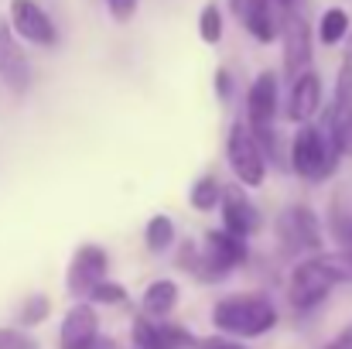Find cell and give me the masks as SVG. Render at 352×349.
Masks as SVG:
<instances>
[{"mask_svg": "<svg viewBox=\"0 0 352 349\" xmlns=\"http://www.w3.org/2000/svg\"><path fill=\"white\" fill-rule=\"evenodd\" d=\"M212 79H216V100L219 103H230V96H233V76H230V69L219 65Z\"/></svg>", "mask_w": 352, "mask_h": 349, "instance_id": "26", "label": "cell"}, {"mask_svg": "<svg viewBox=\"0 0 352 349\" xmlns=\"http://www.w3.org/2000/svg\"><path fill=\"white\" fill-rule=\"evenodd\" d=\"M107 271H110V257L100 243H82L72 260H69V271H65V288L72 298H89L93 288L100 281H107Z\"/></svg>", "mask_w": 352, "mask_h": 349, "instance_id": "7", "label": "cell"}, {"mask_svg": "<svg viewBox=\"0 0 352 349\" xmlns=\"http://www.w3.org/2000/svg\"><path fill=\"white\" fill-rule=\"evenodd\" d=\"M161 322V319H157ZM161 336H164V346L168 349H195L202 339L192 336L185 326H175V322H161Z\"/></svg>", "mask_w": 352, "mask_h": 349, "instance_id": "23", "label": "cell"}, {"mask_svg": "<svg viewBox=\"0 0 352 349\" xmlns=\"http://www.w3.org/2000/svg\"><path fill=\"white\" fill-rule=\"evenodd\" d=\"M349 253H352V233H349Z\"/></svg>", "mask_w": 352, "mask_h": 349, "instance_id": "32", "label": "cell"}, {"mask_svg": "<svg viewBox=\"0 0 352 349\" xmlns=\"http://www.w3.org/2000/svg\"><path fill=\"white\" fill-rule=\"evenodd\" d=\"M322 103H325V83L315 69H305L301 76L291 79V93H287V110L284 116L291 123H308L322 114Z\"/></svg>", "mask_w": 352, "mask_h": 349, "instance_id": "15", "label": "cell"}, {"mask_svg": "<svg viewBox=\"0 0 352 349\" xmlns=\"http://www.w3.org/2000/svg\"><path fill=\"white\" fill-rule=\"evenodd\" d=\"M0 83L17 96L31 89V62L21 48V38H17L10 17H3V14H0Z\"/></svg>", "mask_w": 352, "mask_h": 349, "instance_id": "10", "label": "cell"}, {"mask_svg": "<svg viewBox=\"0 0 352 349\" xmlns=\"http://www.w3.org/2000/svg\"><path fill=\"white\" fill-rule=\"evenodd\" d=\"M342 158L346 154L332 144V137H329V130L322 123H315V120L298 123V130L291 137V154H287V165H291V171L298 178H305V182H325V178L336 175V168H339Z\"/></svg>", "mask_w": 352, "mask_h": 349, "instance_id": "4", "label": "cell"}, {"mask_svg": "<svg viewBox=\"0 0 352 349\" xmlns=\"http://www.w3.org/2000/svg\"><path fill=\"white\" fill-rule=\"evenodd\" d=\"M126 298H130V291L120 284V281H100L96 288H93V295H89V302L93 305H126Z\"/></svg>", "mask_w": 352, "mask_h": 349, "instance_id": "22", "label": "cell"}, {"mask_svg": "<svg viewBox=\"0 0 352 349\" xmlns=\"http://www.w3.org/2000/svg\"><path fill=\"white\" fill-rule=\"evenodd\" d=\"M178 298H182V288L178 281L171 277H157L144 288V298H140V312L151 315V319H168L175 308H178Z\"/></svg>", "mask_w": 352, "mask_h": 349, "instance_id": "16", "label": "cell"}, {"mask_svg": "<svg viewBox=\"0 0 352 349\" xmlns=\"http://www.w3.org/2000/svg\"><path fill=\"white\" fill-rule=\"evenodd\" d=\"M219 202H223V182H219V178L202 175V178L192 182V189H188V206H192V209L212 213V209H219Z\"/></svg>", "mask_w": 352, "mask_h": 349, "instance_id": "19", "label": "cell"}, {"mask_svg": "<svg viewBox=\"0 0 352 349\" xmlns=\"http://www.w3.org/2000/svg\"><path fill=\"white\" fill-rule=\"evenodd\" d=\"M223 34H226V14H223V7H219L216 0H209V3L199 10V38H202L206 45H219Z\"/></svg>", "mask_w": 352, "mask_h": 349, "instance_id": "20", "label": "cell"}, {"mask_svg": "<svg viewBox=\"0 0 352 349\" xmlns=\"http://www.w3.org/2000/svg\"><path fill=\"white\" fill-rule=\"evenodd\" d=\"M195 349H243V346L233 343V339H223V332H219V336H212V339H202Z\"/></svg>", "mask_w": 352, "mask_h": 349, "instance_id": "27", "label": "cell"}, {"mask_svg": "<svg viewBox=\"0 0 352 349\" xmlns=\"http://www.w3.org/2000/svg\"><path fill=\"white\" fill-rule=\"evenodd\" d=\"M103 3H107L110 17L120 21V24H126V21L137 14V7H140V0H103Z\"/></svg>", "mask_w": 352, "mask_h": 349, "instance_id": "25", "label": "cell"}, {"mask_svg": "<svg viewBox=\"0 0 352 349\" xmlns=\"http://www.w3.org/2000/svg\"><path fill=\"white\" fill-rule=\"evenodd\" d=\"M7 17H10V24H14V31H17L21 41H28L34 48L58 45V28H55L52 14L38 0H10Z\"/></svg>", "mask_w": 352, "mask_h": 349, "instance_id": "8", "label": "cell"}, {"mask_svg": "<svg viewBox=\"0 0 352 349\" xmlns=\"http://www.w3.org/2000/svg\"><path fill=\"white\" fill-rule=\"evenodd\" d=\"M325 349H352V326L349 329H342V332H339V336H336Z\"/></svg>", "mask_w": 352, "mask_h": 349, "instance_id": "28", "label": "cell"}, {"mask_svg": "<svg viewBox=\"0 0 352 349\" xmlns=\"http://www.w3.org/2000/svg\"><path fill=\"white\" fill-rule=\"evenodd\" d=\"M230 10L239 17L243 31L253 41L274 45L280 38V17H284V10L277 7V0H230Z\"/></svg>", "mask_w": 352, "mask_h": 349, "instance_id": "11", "label": "cell"}, {"mask_svg": "<svg viewBox=\"0 0 352 349\" xmlns=\"http://www.w3.org/2000/svg\"><path fill=\"white\" fill-rule=\"evenodd\" d=\"M352 281V253H308L291 267L287 277V302L294 312H311L318 308L332 288Z\"/></svg>", "mask_w": 352, "mask_h": 349, "instance_id": "1", "label": "cell"}, {"mask_svg": "<svg viewBox=\"0 0 352 349\" xmlns=\"http://www.w3.org/2000/svg\"><path fill=\"white\" fill-rule=\"evenodd\" d=\"M349 31H352V21H349V14H346V7H329V10H322V17H318V41H322L325 48L342 45V41L349 38Z\"/></svg>", "mask_w": 352, "mask_h": 349, "instance_id": "17", "label": "cell"}, {"mask_svg": "<svg viewBox=\"0 0 352 349\" xmlns=\"http://www.w3.org/2000/svg\"><path fill=\"white\" fill-rule=\"evenodd\" d=\"M277 243L284 246V253H294V257L318 253L325 243V233H322V220L315 216V209L305 202H291L277 216Z\"/></svg>", "mask_w": 352, "mask_h": 349, "instance_id": "6", "label": "cell"}, {"mask_svg": "<svg viewBox=\"0 0 352 349\" xmlns=\"http://www.w3.org/2000/svg\"><path fill=\"white\" fill-rule=\"evenodd\" d=\"M346 55H352V31H349V38H346Z\"/></svg>", "mask_w": 352, "mask_h": 349, "instance_id": "31", "label": "cell"}, {"mask_svg": "<svg viewBox=\"0 0 352 349\" xmlns=\"http://www.w3.org/2000/svg\"><path fill=\"white\" fill-rule=\"evenodd\" d=\"M219 216H223V226L236 236H256L260 233V209L253 206V199L246 195V185H223V202H219Z\"/></svg>", "mask_w": 352, "mask_h": 349, "instance_id": "14", "label": "cell"}, {"mask_svg": "<svg viewBox=\"0 0 352 349\" xmlns=\"http://www.w3.org/2000/svg\"><path fill=\"white\" fill-rule=\"evenodd\" d=\"M175 240H178V230H175V223H171V216H151L147 223H144V246L151 250V253H168L171 246H175Z\"/></svg>", "mask_w": 352, "mask_h": 349, "instance_id": "18", "label": "cell"}, {"mask_svg": "<svg viewBox=\"0 0 352 349\" xmlns=\"http://www.w3.org/2000/svg\"><path fill=\"white\" fill-rule=\"evenodd\" d=\"M277 7H280V10H298L301 0H277Z\"/></svg>", "mask_w": 352, "mask_h": 349, "instance_id": "29", "label": "cell"}, {"mask_svg": "<svg viewBox=\"0 0 352 349\" xmlns=\"http://www.w3.org/2000/svg\"><path fill=\"white\" fill-rule=\"evenodd\" d=\"M0 349H38V339H31L21 329H10V326H0Z\"/></svg>", "mask_w": 352, "mask_h": 349, "instance_id": "24", "label": "cell"}, {"mask_svg": "<svg viewBox=\"0 0 352 349\" xmlns=\"http://www.w3.org/2000/svg\"><path fill=\"white\" fill-rule=\"evenodd\" d=\"M280 48H284V76L294 79L305 69H311V28L298 10H284L280 17Z\"/></svg>", "mask_w": 352, "mask_h": 349, "instance_id": "9", "label": "cell"}, {"mask_svg": "<svg viewBox=\"0 0 352 349\" xmlns=\"http://www.w3.org/2000/svg\"><path fill=\"white\" fill-rule=\"evenodd\" d=\"M212 326L223 336L256 339L277 326V308L260 291H236V295H226L212 305Z\"/></svg>", "mask_w": 352, "mask_h": 349, "instance_id": "3", "label": "cell"}, {"mask_svg": "<svg viewBox=\"0 0 352 349\" xmlns=\"http://www.w3.org/2000/svg\"><path fill=\"white\" fill-rule=\"evenodd\" d=\"M96 343H100V312L89 298L76 302L58 326V349H93Z\"/></svg>", "mask_w": 352, "mask_h": 349, "instance_id": "13", "label": "cell"}, {"mask_svg": "<svg viewBox=\"0 0 352 349\" xmlns=\"http://www.w3.org/2000/svg\"><path fill=\"white\" fill-rule=\"evenodd\" d=\"M48 315H52V298H48V295H31V298H24V305L17 308V326L31 329V326H41Z\"/></svg>", "mask_w": 352, "mask_h": 349, "instance_id": "21", "label": "cell"}, {"mask_svg": "<svg viewBox=\"0 0 352 349\" xmlns=\"http://www.w3.org/2000/svg\"><path fill=\"white\" fill-rule=\"evenodd\" d=\"M277 114H280V79L274 69H263L246 89V123L253 130L274 127Z\"/></svg>", "mask_w": 352, "mask_h": 349, "instance_id": "12", "label": "cell"}, {"mask_svg": "<svg viewBox=\"0 0 352 349\" xmlns=\"http://www.w3.org/2000/svg\"><path fill=\"white\" fill-rule=\"evenodd\" d=\"M226 161H230V171L239 185L246 189H260L267 182V151L260 144V137L253 134V127L246 120H233L230 123V134H226Z\"/></svg>", "mask_w": 352, "mask_h": 349, "instance_id": "5", "label": "cell"}, {"mask_svg": "<svg viewBox=\"0 0 352 349\" xmlns=\"http://www.w3.org/2000/svg\"><path fill=\"white\" fill-rule=\"evenodd\" d=\"M93 349H120V346L113 343V339H103V336H100V343H96Z\"/></svg>", "mask_w": 352, "mask_h": 349, "instance_id": "30", "label": "cell"}, {"mask_svg": "<svg viewBox=\"0 0 352 349\" xmlns=\"http://www.w3.org/2000/svg\"><path fill=\"white\" fill-rule=\"evenodd\" d=\"M246 257H250L246 236H236V233H230L226 226H219V230L206 233L202 243H185L178 264H182L188 274H195L199 281L216 284V281L230 277L239 264H246Z\"/></svg>", "mask_w": 352, "mask_h": 349, "instance_id": "2", "label": "cell"}]
</instances>
